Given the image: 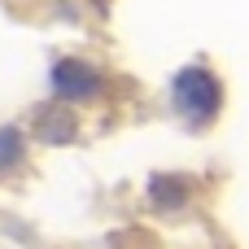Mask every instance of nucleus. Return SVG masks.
I'll use <instances>...</instances> for the list:
<instances>
[{
  "instance_id": "obj_1",
  "label": "nucleus",
  "mask_w": 249,
  "mask_h": 249,
  "mask_svg": "<svg viewBox=\"0 0 249 249\" xmlns=\"http://www.w3.org/2000/svg\"><path fill=\"white\" fill-rule=\"evenodd\" d=\"M175 109L188 118V123H206L214 109H219V79L210 74V70H201V66H188V70H179V79H175Z\"/></svg>"
},
{
  "instance_id": "obj_2",
  "label": "nucleus",
  "mask_w": 249,
  "mask_h": 249,
  "mask_svg": "<svg viewBox=\"0 0 249 249\" xmlns=\"http://www.w3.org/2000/svg\"><path fill=\"white\" fill-rule=\"evenodd\" d=\"M53 83H57V92H61V96L88 101V96H96L101 74H96L92 66H83V61H61V66L53 70Z\"/></svg>"
},
{
  "instance_id": "obj_3",
  "label": "nucleus",
  "mask_w": 249,
  "mask_h": 249,
  "mask_svg": "<svg viewBox=\"0 0 249 249\" xmlns=\"http://www.w3.org/2000/svg\"><path fill=\"white\" fill-rule=\"evenodd\" d=\"M22 158V140H18V131H0V166H13Z\"/></svg>"
}]
</instances>
